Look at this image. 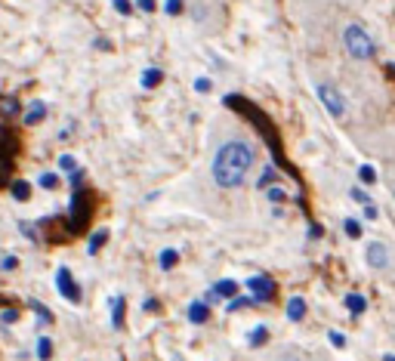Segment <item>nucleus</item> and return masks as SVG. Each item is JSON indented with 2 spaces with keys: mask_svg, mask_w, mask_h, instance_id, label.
Here are the masks:
<instances>
[{
  "mask_svg": "<svg viewBox=\"0 0 395 361\" xmlns=\"http://www.w3.org/2000/svg\"><path fill=\"white\" fill-rule=\"evenodd\" d=\"M164 10H167V16H176L179 10H182V0H167Z\"/></svg>",
  "mask_w": 395,
  "mask_h": 361,
  "instance_id": "28",
  "label": "nucleus"
},
{
  "mask_svg": "<svg viewBox=\"0 0 395 361\" xmlns=\"http://www.w3.org/2000/svg\"><path fill=\"white\" fill-rule=\"evenodd\" d=\"M346 309H349L352 315H361V312L368 309V303H364V297H358V293H346Z\"/></svg>",
  "mask_w": 395,
  "mask_h": 361,
  "instance_id": "13",
  "label": "nucleus"
},
{
  "mask_svg": "<svg viewBox=\"0 0 395 361\" xmlns=\"http://www.w3.org/2000/svg\"><path fill=\"white\" fill-rule=\"evenodd\" d=\"M383 361H395V355H386V358H383Z\"/></svg>",
  "mask_w": 395,
  "mask_h": 361,
  "instance_id": "37",
  "label": "nucleus"
},
{
  "mask_svg": "<svg viewBox=\"0 0 395 361\" xmlns=\"http://www.w3.org/2000/svg\"><path fill=\"white\" fill-rule=\"evenodd\" d=\"M213 293H216L219 299H235V297H238V284H235L232 278L216 281V284H213Z\"/></svg>",
  "mask_w": 395,
  "mask_h": 361,
  "instance_id": "9",
  "label": "nucleus"
},
{
  "mask_svg": "<svg viewBox=\"0 0 395 361\" xmlns=\"http://www.w3.org/2000/svg\"><path fill=\"white\" fill-rule=\"evenodd\" d=\"M12 114H19L16 96H0V118H12Z\"/></svg>",
  "mask_w": 395,
  "mask_h": 361,
  "instance_id": "12",
  "label": "nucleus"
},
{
  "mask_svg": "<svg viewBox=\"0 0 395 361\" xmlns=\"http://www.w3.org/2000/svg\"><path fill=\"white\" fill-rule=\"evenodd\" d=\"M195 90H198V93H210V81H207V77H198Z\"/></svg>",
  "mask_w": 395,
  "mask_h": 361,
  "instance_id": "32",
  "label": "nucleus"
},
{
  "mask_svg": "<svg viewBox=\"0 0 395 361\" xmlns=\"http://www.w3.org/2000/svg\"><path fill=\"white\" fill-rule=\"evenodd\" d=\"M16 266H19V260H16V256H6V260L0 262V269H3V272H12V269H16Z\"/></svg>",
  "mask_w": 395,
  "mask_h": 361,
  "instance_id": "31",
  "label": "nucleus"
},
{
  "mask_svg": "<svg viewBox=\"0 0 395 361\" xmlns=\"http://www.w3.org/2000/svg\"><path fill=\"white\" fill-rule=\"evenodd\" d=\"M176 260H179V253H176V250H170V247H167V250H160V269H164V272H170V269L176 266Z\"/></svg>",
  "mask_w": 395,
  "mask_h": 361,
  "instance_id": "18",
  "label": "nucleus"
},
{
  "mask_svg": "<svg viewBox=\"0 0 395 361\" xmlns=\"http://www.w3.org/2000/svg\"><path fill=\"white\" fill-rule=\"evenodd\" d=\"M37 182H40L43 188H56V186H59V176H56V173H43Z\"/></svg>",
  "mask_w": 395,
  "mask_h": 361,
  "instance_id": "26",
  "label": "nucleus"
},
{
  "mask_svg": "<svg viewBox=\"0 0 395 361\" xmlns=\"http://www.w3.org/2000/svg\"><path fill=\"white\" fill-rule=\"evenodd\" d=\"M53 358V343L49 336H37V361H49Z\"/></svg>",
  "mask_w": 395,
  "mask_h": 361,
  "instance_id": "14",
  "label": "nucleus"
},
{
  "mask_svg": "<svg viewBox=\"0 0 395 361\" xmlns=\"http://www.w3.org/2000/svg\"><path fill=\"white\" fill-rule=\"evenodd\" d=\"M105 241H108V232H105V229H99L96 235L90 238V244H86V253H99V247H102Z\"/></svg>",
  "mask_w": 395,
  "mask_h": 361,
  "instance_id": "17",
  "label": "nucleus"
},
{
  "mask_svg": "<svg viewBox=\"0 0 395 361\" xmlns=\"http://www.w3.org/2000/svg\"><path fill=\"white\" fill-rule=\"evenodd\" d=\"M164 81V75H160V69H148L145 75H142V87L145 90H152V87H158V84Z\"/></svg>",
  "mask_w": 395,
  "mask_h": 361,
  "instance_id": "15",
  "label": "nucleus"
},
{
  "mask_svg": "<svg viewBox=\"0 0 395 361\" xmlns=\"http://www.w3.org/2000/svg\"><path fill=\"white\" fill-rule=\"evenodd\" d=\"M392 198H395V176H392Z\"/></svg>",
  "mask_w": 395,
  "mask_h": 361,
  "instance_id": "38",
  "label": "nucleus"
},
{
  "mask_svg": "<svg viewBox=\"0 0 395 361\" xmlns=\"http://www.w3.org/2000/svg\"><path fill=\"white\" fill-rule=\"evenodd\" d=\"M327 336H331V346H333V349H343V346H346V340H343V334H339V330H331Z\"/></svg>",
  "mask_w": 395,
  "mask_h": 361,
  "instance_id": "30",
  "label": "nucleus"
},
{
  "mask_svg": "<svg viewBox=\"0 0 395 361\" xmlns=\"http://www.w3.org/2000/svg\"><path fill=\"white\" fill-rule=\"evenodd\" d=\"M16 318H19L16 309H6V312H3V321H16Z\"/></svg>",
  "mask_w": 395,
  "mask_h": 361,
  "instance_id": "36",
  "label": "nucleus"
},
{
  "mask_svg": "<svg viewBox=\"0 0 395 361\" xmlns=\"http://www.w3.org/2000/svg\"><path fill=\"white\" fill-rule=\"evenodd\" d=\"M358 179H361L364 186H374V179H376L374 167H368V164H364V167H358Z\"/></svg>",
  "mask_w": 395,
  "mask_h": 361,
  "instance_id": "19",
  "label": "nucleus"
},
{
  "mask_svg": "<svg viewBox=\"0 0 395 361\" xmlns=\"http://www.w3.org/2000/svg\"><path fill=\"white\" fill-rule=\"evenodd\" d=\"M349 198H352V201H358V204H370L368 192H361V188H352V192H349Z\"/></svg>",
  "mask_w": 395,
  "mask_h": 361,
  "instance_id": "27",
  "label": "nucleus"
},
{
  "mask_svg": "<svg viewBox=\"0 0 395 361\" xmlns=\"http://www.w3.org/2000/svg\"><path fill=\"white\" fill-rule=\"evenodd\" d=\"M59 167L65 170V173H74V170H77V161H74L71 155H62V158H59Z\"/></svg>",
  "mask_w": 395,
  "mask_h": 361,
  "instance_id": "23",
  "label": "nucleus"
},
{
  "mask_svg": "<svg viewBox=\"0 0 395 361\" xmlns=\"http://www.w3.org/2000/svg\"><path fill=\"white\" fill-rule=\"evenodd\" d=\"M287 318H290V321H302V318H306V299L290 297L287 299Z\"/></svg>",
  "mask_w": 395,
  "mask_h": 361,
  "instance_id": "8",
  "label": "nucleus"
},
{
  "mask_svg": "<svg viewBox=\"0 0 395 361\" xmlns=\"http://www.w3.org/2000/svg\"><path fill=\"white\" fill-rule=\"evenodd\" d=\"M56 287H59V293L68 299V303H80V287H77V281L71 278V272H68L65 266L56 272Z\"/></svg>",
  "mask_w": 395,
  "mask_h": 361,
  "instance_id": "6",
  "label": "nucleus"
},
{
  "mask_svg": "<svg viewBox=\"0 0 395 361\" xmlns=\"http://www.w3.org/2000/svg\"><path fill=\"white\" fill-rule=\"evenodd\" d=\"M315 96H318V102L324 105V112L331 114L333 121L346 118V96H343V90H339V87L321 81V84H315Z\"/></svg>",
  "mask_w": 395,
  "mask_h": 361,
  "instance_id": "3",
  "label": "nucleus"
},
{
  "mask_svg": "<svg viewBox=\"0 0 395 361\" xmlns=\"http://www.w3.org/2000/svg\"><path fill=\"white\" fill-rule=\"evenodd\" d=\"M136 7H139L142 13H152V10H154V0H136Z\"/></svg>",
  "mask_w": 395,
  "mask_h": 361,
  "instance_id": "33",
  "label": "nucleus"
},
{
  "mask_svg": "<svg viewBox=\"0 0 395 361\" xmlns=\"http://www.w3.org/2000/svg\"><path fill=\"white\" fill-rule=\"evenodd\" d=\"M278 361H302V358H300V352H296V349H284V352L278 355Z\"/></svg>",
  "mask_w": 395,
  "mask_h": 361,
  "instance_id": "29",
  "label": "nucleus"
},
{
  "mask_svg": "<svg viewBox=\"0 0 395 361\" xmlns=\"http://www.w3.org/2000/svg\"><path fill=\"white\" fill-rule=\"evenodd\" d=\"M43 118H47V105H43V102H31V105H28V112H25V124H40V121Z\"/></svg>",
  "mask_w": 395,
  "mask_h": 361,
  "instance_id": "10",
  "label": "nucleus"
},
{
  "mask_svg": "<svg viewBox=\"0 0 395 361\" xmlns=\"http://www.w3.org/2000/svg\"><path fill=\"white\" fill-rule=\"evenodd\" d=\"M343 229L349 232L352 238H361V223H358V219H352V216H349V219H346V223H343Z\"/></svg>",
  "mask_w": 395,
  "mask_h": 361,
  "instance_id": "21",
  "label": "nucleus"
},
{
  "mask_svg": "<svg viewBox=\"0 0 395 361\" xmlns=\"http://www.w3.org/2000/svg\"><path fill=\"white\" fill-rule=\"evenodd\" d=\"M247 293H250L253 303H269V299L275 297V281L265 278V275H253V278L247 281Z\"/></svg>",
  "mask_w": 395,
  "mask_h": 361,
  "instance_id": "5",
  "label": "nucleus"
},
{
  "mask_svg": "<svg viewBox=\"0 0 395 361\" xmlns=\"http://www.w3.org/2000/svg\"><path fill=\"white\" fill-rule=\"evenodd\" d=\"M111 3H115V10H117L121 16H130V13H133V3H130V0H111Z\"/></svg>",
  "mask_w": 395,
  "mask_h": 361,
  "instance_id": "25",
  "label": "nucleus"
},
{
  "mask_svg": "<svg viewBox=\"0 0 395 361\" xmlns=\"http://www.w3.org/2000/svg\"><path fill=\"white\" fill-rule=\"evenodd\" d=\"M265 195H269V201H284V192H281V188H269Z\"/></svg>",
  "mask_w": 395,
  "mask_h": 361,
  "instance_id": "34",
  "label": "nucleus"
},
{
  "mask_svg": "<svg viewBox=\"0 0 395 361\" xmlns=\"http://www.w3.org/2000/svg\"><path fill=\"white\" fill-rule=\"evenodd\" d=\"M364 260H368V266L374 269V272H386V269L392 266V250L383 241H370L368 250H364Z\"/></svg>",
  "mask_w": 395,
  "mask_h": 361,
  "instance_id": "4",
  "label": "nucleus"
},
{
  "mask_svg": "<svg viewBox=\"0 0 395 361\" xmlns=\"http://www.w3.org/2000/svg\"><path fill=\"white\" fill-rule=\"evenodd\" d=\"M361 213H364V219H376V207L374 204H364Z\"/></svg>",
  "mask_w": 395,
  "mask_h": 361,
  "instance_id": "35",
  "label": "nucleus"
},
{
  "mask_svg": "<svg viewBox=\"0 0 395 361\" xmlns=\"http://www.w3.org/2000/svg\"><path fill=\"white\" fill-rule=\"evenodd\" d=\"M207 318H210V309H207L204 303H191V306H189V321H191V324H204Z\"/></svg>",
  "mask_w": 395,
  "mask_h": 361,
  "instance_id": "11",
  "label": "nucleus"
},
{
  "mask_svg": "<svg viewBox=\"0 0 395 361\" xmlns=\"http://www.w3.org/2000/svg\"><path fill=\"white\" fill-rule=\"evenodd\" d=\"M343 47L355 62H370L376 53V44H374V38H370V32L364 25H358V22H349V25L343 28Z\"/></svg>",
  "mask_w": 395,
  "mask_h": 361,
  "instance_id": "2",
  "label": "nucleus"
},
{
  "mask_svg": "<svg viewBox=\"0 0 395 361\" xmlns=\"http://www.w3.org/2000/svg\"><path fill=\"white\" fill-rule=\"evenodd\" d=\"M111 324H115V327H121V324H123V299L121 297L115 299V315H111Z\"/></svg>",
  "mask_w": 395,
  "mask_h": 361,
  "instance_id": "20",
  "label": "nucleus"
},
{
  "mask_svg": "<svg viewBox=\"0 0 395 361\" xmlns=\"http://www.w3.org/2000/svg\"><path fill=\"white\" fill-rule=\"evenodd\" d=\"M253 299L250 297H235V299H228V312H238V309H244V306H250Z\"/></svg>",
  "mask_w": 395,
  "mask_h": 361,
  "instance_id": "22",
  "label": "nucleus"
},
{
  "mask_svg": "<svg viewBox=\"0 0 395 361\" xmlns=\"http://www.w3.org/2000/svg\"><path fill=\"white\" fill-rule=\"evenodd\" d=\"M265 336H269V330H265V327H256V330L250 334V346H263Z\"/></svg>",
  "mask_w": 395,
  "mask_h": 361,
  "instance_id": "24",
  "label": "nucleus"
},
{
  "mask_svg": "<svg viewBox=\"0 0 395 361\" xmlns=\"http://www.w3.org/2000/svg\"><path fill=\"white\" fill-rule=\"evenodd\" d=\"M12 198H16V201H28L31 198V186H28V182H25V179L12 182Z\"/></svg>",
  "mask_w": 395,
  "mask_h": 361,
  "instance_id": "16",
  "label": "nucleus"
},
{
  "mask_svg": "<svg viewBox=\"0 0 395 361\" xmlns=\"http://www.w3.org/2000/svg\"><path fill=\"white\" fill-rule=\"evenodd\" d=\"M71 229L77 232L80 225L86 223V219H90V204H86V198H84V188H77V192H74V201H71Z\"/></svg>",
  "mask_w": 395,
  "mask_h": 361,
  "instance_id": "7",
  "label": "nucleus"
},
{
  "mask_svg": "<svg viewBox=\"0 0 395 361\" xmlns=\"http://www.w3.org/2000/svg\"><path fill=\"white\" fill-rule=\"evenodd\" d=\"M253 164H256V149L247 139H228L216 149L213 164H210V176L219 188H241L250 176Z\"/></svg>",
  "mask_w": 395,
  "mask_h": 361,
  "instance_id": "1",
  "label": "nucleus"
}]
</instances>
